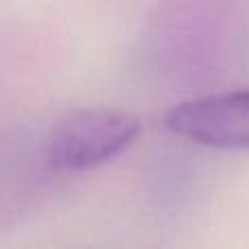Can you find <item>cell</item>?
Segmentation results:
<instances>
[{
    "mask_svg": "<svg viewBox=\"0 0 249 249\" xmlns=\"http://www.w3.org/2000/svg\"><path fill=\"white\" fill-rule=\"evenodd\" d=\"M140 118L123 109H77L53 124L46 164L57 173H86L112 162L138 140Z\"/></svg>",
    "mask_w": 249,
    "mask_h": 249,
    "instance_id": "cell-1",
    "label": "cell"
},
{
    "mask_svg": "<svg viewBox=\"0 0 249 249\" xmlns=\"http://www.w3.org/2000/svg\"><path fill=\"white\" fill-rule=\"evenodd\" d=\"M166 127L175 136L210 149L249 151V90L199 96L168 109Z\"/></svg>",
    "mask_w": 249,
    "mask_h": 249,
    "instance_id": "cell-2",
    "label": "cell"
}]
</instances>
